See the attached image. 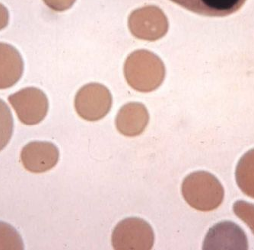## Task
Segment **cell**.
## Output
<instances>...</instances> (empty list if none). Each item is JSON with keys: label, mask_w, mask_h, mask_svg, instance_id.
Wrapping results in <instances>:
<instances>
[{"label": "cell", "mask_w": 254, "mask_h": 250, "mask_svg": "<svg viewBox=\"0 0 254 250\" xmlns=\"http://www.w3.org/2000/svg\"><path fill=\"white\" fill-rule=\"evenodd\" d=\"M155 242L152 227L143 219L128 218L117 224L111 237L115 250H151Z\"/></svg>", "instance_id": "obj_2"}, {"label": "cell", "mask_w": 254, "mask_h": 250, "mask_svg": "<svg viewBox=\"0 0 254 250\" xmlns=\"http://www.w3.org/2000/svg\"><path fill=\"white\" fill-rule=\"evenodd\" d=\"M14 118L8 104L0 99V151L7 146L14 132Z\"/></svg>", "instance_id": "obj_11"}, {"label": "cell", "mask_w": 254, "mask_h": 250, "mask_svg": "<svg viewBox=\"0 0 254 250\" xmlns=\"http://www.w3.org/2000/svg\"><path fill=\"white\" fill-rule=\"evenodd\" d=\"M59 156V150L53 143L32 141L22 148L21 161L27 171L40 174L55 167Z\"/></svg>", "instance_id": "obj_6"}, {"label": "cell", "mask_w": 254, "mask_h": 250, "mask_svg": "<svg viewBox=\"0 0 254 250\" xmlns=\"http://www.w3.org/2000/svg\"><path fill=\"white\" fill-rule=\"evenodd\" d=\"M194 13L209 17H225L235 13L247 0H171Z\"/></svg>", "instance_id": "obj_8"}, {"label": "cell", "mask_w": 254, "mask_h": 250, "mask_svg": "<svg viewBox=\"0 0 254 250\" xmlns=\"http://www.w3.org/2000/svg\"><path fill=\"white\" fill-rule=\"evenodd\" d=\"M19 121L27 125H36L48 114V99L39 88H25L8 97Z\"/></svg>", "instance_id": "obj_3"}, {"label": "cell", "mask_w": 254, "mask_h": 250, "mask_svg": "<svg viewBox=\"0 0 254 250\" xmlns=\"http://www.w3.org/2000/svg\"><path fill=\"white\" fill-rule=\"evenodd\" d=\"M184 200L192 208L211 211L222 205L225 196L223 186L217 177L207 171H196L184 178L181 187Z\"/></svg>", "instance_id": "obj_1"}, {"label": "cell", "mask_w": 254, "mask_h": 250, "mask_svg": "<svg viewBox=\"0 0 254 250\" xmlns=\"http://www.w3.org/2000/svg\"><path fill=\"white\" fill-rule=\"evenodd\" d=\"M233 211L237 216L249 227L254 234V205L245 201H237L233 205Z\"/></svg>", "instance_id": "obj_13"}, {"label": "cell", "mask_w": 254, "mask_h": 250, "mask_svg": "<svg viewBox=\"0 0 254 250\" xmlns=\"http://www.w3.org/2000/svg\"><path fill=\"white\" fill-rule=\"evenodd\" d=\"M50 8L57 11H65L72 6L75 0H43Z\"/></svg>", "instance_id": "obj_14"}, {"label": "cell", "mask_w": 254, "mask_h": 250, "mask_svg": "<svg viewBox=\"0 0 254 250\" xmlns=\"http://www.w3.org/2000/svg\"><path fill=\"white\" fill-rule=\"evenodd\" d=\"M19 233L8 223L0 221V250H24Z\"/></svg>", "instance_id": "obj_12"}, {"label": "cell", "mask_w": 254, "mask_h": 250, "mask_svg": "<svg viewBox=\"0 0 254 250\" xmlns=\"http://www.w3.org/2000/svg\"><path fill=\"white\" fill-rule=\"evenodd\" d=\"M149 120L145 106L130 103L121 108L117 117L118 131L126 136H137L143 132Z\"/></svg>", "instance_id": "obj_9"}, {"label": "cell", "mask_w": 254, "mask_h": 250, "mask_svg": "<svg viewBox=\"0 0 254 250\" xmlns=\"http://www.w3.org/2000/svg\"><path fill=\"white\" fill-rule=\"evenodd\" d=\"M112 98L108 88L98 84H91L78 91L75 108L82 118L95 121L105 117L111 109Z\"/></svg>", "instance_id": "obj_4"}, {"label": "cell", "mask_w": 254, "mask_h": 250, "mask_svg": "<svg viewBox=\"0 0 254 250\" xmlns=\"http://www.w3.org/2000/svg\"><path fill=\"white\" fill-rule=\"evenodd\" d=\"M243 230L235 223L222 221L210 228L205 236L203 250H248Z\"/></svg>", "instance_id": "obj_5"}, {"label": "cell", "mask_w": 254, "mask_h": 250, "mask_svg": "<svg viewBox=\"0 0 254 250\" xmlns=\"http://www.w3.org/2000/svg\"><path fill=\"white\" fill-rule=\"evenodd\" d=\"M235 177L242 192L254 198V148L245 153L238 161Z\"/></svg>", "instance_id": "obj_10"}, {"label": "cell", "mask_w": 254, "mask_h": 250, "mask_svg": "<svg viewBox=\"0 0 254 250\" xmlns=\"http://www.w3.org/2000/svg\"><path fill=\"white\" fill-rule=\"evenodd\" d=\"M24 61L14 46L0 43V89L11 88L24 73Z\"/></svg>", "instance_id": "obj_7"}, {"label": "cell", "mask_w": 254, "mask_h": 250, "mask_svg": "<svg viewBox=\"0 0 254 250\" xmlns=\"http://www.w3.org/2000/svg\"><path fill=\"white\" fill-rule=\"evenodd\" d=\"M9 22V11L6 7L0 3V31L8 26Z\"/></svg>", "instance_id": "obj_15"}]
</instances>
